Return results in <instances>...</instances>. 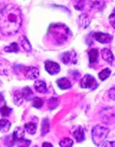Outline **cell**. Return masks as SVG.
<instances>
[{
  "label": "cell",
  "instance_id": "5",
  "mask_svg": "<svg viewBox=\"0 0 115 147\" xmlns=\"http://www.w3.org/2000/svg\"><path fill=\"white\" fill-rule=\"evenodd\" d=\"M61 60H62L63 63L65 64V65L76 63V61H77L76 53L73 51L63 53L62 56H61Z\"/></svg>",
  "mask_w": 115,
  "mask_h": 147
},
{
  "label": "cell",
  "instance_id": "25",
  "mask_svg": "<svg viewBox=\"0 0 115 147\" xmlns=\"http://www.w3.org/2000/svg\"><path fill=\"white\" fill-rule=\"evenodd\" d=\"M73 145V142L70 138H64L60 142V146L61 147H72Z\"/></svg>",
  "mask_w": 115,
  "mask_h": 147
},
{
  "label": "cell",
  "instance_id": "23",
  "mask_svg": "<svg viewBox=\"0 0 115 147\" xmlns=\"http://www.w3.org/2000/svg\"><path fill=\"white\" fill-rule=\"evenodd\" d=\"M23 96L21 94V92L20 91H16L14 93L13 96V100H14V103L17 105H21L23 103Z\"/></svg>",
  "mask_w": 115,
  "mask_h": 147
},
{
  "label": "cell",
  "instance_id": "32",
  "mask_svg": "<svg viewBox=\"0 0 115 147\" xmlns=\"http://www.w3.org/2000/svg\"><path fill=\"white\" fill-rule=\"evenodd\" d=\"M58 105V100L56 98H52L48 100V106L50 107V109H54Z\"/></svg>",
  "mask_w": 115,
  "mask_h": 147
},
{
  "label": "cell",
  "instance_id": "16",
  "mask_svg": "<svg viewBox=\"0 0 115 147\" xmlns=\"http://www.w3.org/2000/svg\"><path fill=\"white\" fill-rule=\"evenodd\" d=\"M89 56V61L90 63H95L98 60V57H99V53H98V50L95 48H92L89 51L88 53Z\"/></svg>",
  "mask_w": 115,
  "mask_h": 147
},
{
  "label": "cell",
  "instance_id": "7",
  "mask_svg": "<svg viewBox=\"0 0 115 147\" xmlns=\"http://www.w3.org/2000/svg\"><path fill=\"white\" fill-rule=\"evenodd\" d=\"M24 74L25 77L28 79H36L39 76V70L36 67L30 66L25 69Z\"/></svg>",
  "mask_w": 115,
  "mask_h": 147
},
{
  "label": "cell",
  "instance_id": "9",
  "mask_svg": "<svg viewBox=\"0 0 115 147\" xmlns=\"http://www.w3.org/2000/svg\"><path fill=\"white\" fill-rule=\"evenodd\" d=\"M72 133H73V137L75 138L77 142L80 143V142H83L85 140V133H84L83 128L82 127H76Z\"/></svg>",
  "mask_w": 115,
  "mask_h": 147
},
{
  "label": "cell",
  "instance_id": "19",
  "mask_svg": "<svg viewBox=\"0 0 115 147\" xmlns=\"http://www.w3.org/2000/svg\"><path fill=\"white\" fill-rule=\"evenodd\" d=\"M21 46H22V47L24 48V50H25L26 52H28V53L31 52L32 46L26 37H25V36L22 37V38H21Z\"/></svg>",
  "mask_w": 115,
  "mask_h": 147
},
{
  "label": "cell",
  "instance_id": "13",
  "mask_svg": "<svg viewBox=\"0 0 115 147\" xmlns=\"http://www.w3.org/2000/svg\"><path fill=\"white\" fill-rule=\"evenodd\" d=\"M89 4L95 10H102L105 7V0H90Z\"/></svg>",
  "mask_w": 115,
  "mask_h": 147
},
{
  "label": "cell",
  "instance_id": "3",
  "mask_svg": "<svg viewBox=\"0 0 115 147\" xmlns=\"http://www.w3.org/2000/svg\"><path fill=\"white\" fill-rule=\"evenodd\" d=\"M109 133H110V129L107 127L101 126V125L95 126L91 131V137L95 145L100 146L105 142Z\"/></svg>",
  "mask_w": 115,
  "mask_h": 147
},
{
  "label": "cell",
  "instance_id": "21",
  "mask_svg": "<svg viewBox=\"0 0 115 147\" xmlns=\"http://www.w3.org/2000/svg\"><path fill=\"white\" fill-rule=\"evenodd\" d=\"M25 128L30 134L34 135L37 130V125L36 123H33V122H30V123H27L25 124Z\"/></svg>",
  "mask_w": 115,
  "mask_h": 147
},
{
  "label": "cell",
  "instance_id": "27",
  "mask_svg": "<svg viewBox=\"0 0 115 147\" xmlns=\"http://www.w3.org/2000/svg\"><path fill=\"white\" fill-rule=\"evenodd\" d=\"M74 3V7L75 9L79 11H82L84 8L85 6V3L87 0H73Z\"/></svg>",
  "mask_w": 115,
  "mask_h": 147
},
{
  "label": "cell",
  "instance_id": "35",
  "mask_svg": "<svg viewBox=\"0 0 115 147\" xmlns=\"http://www.w3.org/2000/svg\"><path fill=\"white\" fill-rule=\"evenodd\" d=\"M109 96H110V97L111 98V100H114V88H112L109 91Z\"/></svg>",
  "mask_w": 115,
  "mask_h": 147
},
{
  "label": "cell",
  "instance_id": "18",
  "mask_svg": "<svg viewBox=\"0 0 115 147\" xmlns=\"http://www.w3.org/2000/svg\"><path fill=\"white\" fill-rule=\"evenodd\" d=\"M79 26L83 29H86L88 26L89 24H90V19H89L88 16H87V14H83L79 16Z\"/></svg>",
  "mask_w": 115,
  "mask_h": 147
},
{
  "label": "cell",
  "instance_id": "2",
  "mask_svg": "<svg viewBox=\"0 0 115 147\" xmlns=\"http://www.w3.org/2000/svg\"><path fill=\"white\" fill-rule=\"evenodd\" d=\"M49 33L58 44H62L68 40L69 30L63 24H54L49 29Z\"/></svg>",
  "mask_w": 115,
  "mask_h": 147
},
{
  "label": "cell",
  "instance_id": "10",
  "mask_svg": "<svg viewBox=\"0 0 115 147\" xmlns=\"http://www.w3.org/2000/svg\"><path fill=\"white\" fill-rule=\"evenodd\" d=\"M11 68V64L7 60L0 58V74L2 75L8 74L10 72Z\"/></svg>",
  "mask_w": 115,
  "mask_h": 147
},
{
  "label": "cell",
  "instance_id": "28",
  "mask_svg": "<svg viewBox=\"0 0 115 147\" xmlns=\"http://www.w3.org/2000/svg\"><path fill=\"white\" fill-rule=\"evenodd\" d=\"M11 111H12V110L11 108H9V107L6 106V105L2 106L0 108V114H1V115L3 116V117H7V116L10 115Z\"/></svg>",
  "mask_w": 115,
  "mask_h": 147
},
{
  "label": "cell",
  "instance_id": "12",
  "mask_svg": "<svg viewBox=\"0 0 115 147\" xmlns=\"http://www.w3.org/2000/svg\"><path fill=\"white\" fill-rule=\"evenodd\" d=\"M34 88L37 92L40 93H46L47 92V84L42 80H36L34 82Z\"/></svg>",
  "mask_w": 115,
  "mask_h": 147
},
{
  "label": "cell",
  "instance_id": "31",
  "mask_svg": "<svg viewBox=\"0 0 115 147\" xmlns=\"http://www.w3.org/2000/svg\"><path fill=\"white\" fill-rule=\"evenodd\" d=\"M15 141L13 139L12 135H9V136H7L5 137V140H4V143H5L6 146H13L14 144H15Z\"/></svg>",
  "mask_w": 115,
  "mask_h": 147
},
{
  "label": "cell",
  "instance_id": "33",
  "mask_svg": "<svg viewBox=\"0 0 115 147\" xmlns=\"http://www.w3.org/2000/svg\"><path fill=\"white\" fill-rule=\"evenodd\" d=\"M101 147H114V142L106 141L101 144Z\"/></svg>",
  "mask_w": 115,
  "mask_h": 147
},
{
  "label": "cell",
  "instance_id": "15",
  "mask_svg": "<svg viewBox=\"0 0 115 147\" xmlns=\"http://www.w3.org/2000/svg\"><path fill=\"white\" fill-rule=\"evenodd\" d=\"M12 137H13V139L15 142H18L19 140H21L22 138H24V136H25V130L22 128V127H16V129L14 130V132L11 134Z\"/></svg>",
  "mask_w": 115,
  "mask_h": 147
},
{
  "label": "cell",
  "instance_id": "26",
  "mask_svg": "<svg viewBox=\"0 0 115 147\" xmlns=\"http://www.w3.org/2000/svg\"><path fill=\"white\" fill-rule=\"evenodd\" d=\"M110 74H111V70H110V69H104L103 70H101L99 73L100 79L102 80V81H104V80H105L107 78L110 77Z\"/></svg>",
  "mask_w": 115,
  "mask_h": 147
},
{
  "label": "cell",
  "instance_id": "11",
  "mask_svg": "<svg viewBox=\"0 0 115 147\" xmlns=\"http://www.w3.org/2000/svg\"><path fill=\"white\" fill-rule=\"evenodd\" d=\"M101 56H102V58L105 60L106 62H108L110 65L113 64L114 58L113 53L110 51V49H108V48L102 49V51H101Z\"/></svg>",
  "mask_w": 115,
  "mask_h": 147
},
{
  "label": "cell",
  "instance_id": "4",
  "mask_svg": "<svg viewBox=\"0 0 115 147\" xmlns=\"http://www.w3.org/2000/svg\"><path fill=\"white\" fill-rule=\"evenodd\" d=\"M80 85L83 88H94L95 85H97V84L93 76L90 74H86L81 80Z\"/></svg>",
  "mask_w": 115,
  "mask_h": 147
},
{
  "label": "cell",
  "instance_id": "8",
  "mask_svg": "<svg viewBox=\"0 0 115 147\" xmlns=\"http://www.w3.org/2000/svg\"><path fill=\"white\" fill-rule=\"evenodd\" d=\"M93 38L97 42H100V43H108L113 39V37L111 36L110 34L101 33V32L95 33L93 34Z\"/></svg>",
  "mask_w": 115,
  "mask_h": 147
},
{
  "label": "cell",
  "instance_id": "6",
  "mask_svg": "<svg viewBox=\"0 0 115 147\" xmlns=\"http://www.w3.org/2000/svg\"><path fill=\"white\" fill-rule=\"evenodd\" d=\"M45 69L48 73L52 75L56 74L60 72L61 67L56 62H54L52 61H47L45 62Z\"/></svg>",
  "mask_w": 115,
  "mask_h": 147
},
{
  "label": "cell",
  "instance_id": "34",
  "mask_svg": "<svg viewBox=\"0 0 115 147\" xmlns=\"http://www.w3.org/2000/svg\"><path fill=\"white\" fill-rule=\"evenodd\" d=\"M114 13H112L111 15L110 16V17H109V20H110V23L111 24V26L114 27V28H115V19H114Z\"/></svg>",
  "mask_w": 115,
  "mask_h": 147
},
{
  "label": "cell",
  "instance_id": "1",
  "mask_svg": "<svg viewBox=\"0 0 115 147\" xmlns=\"http://www.w3.org/2000/svg\"><path fill=\"white\" fill-rule=\"evenodd\" d=\"M22 24V15L16 5L8 4L0 11V32L6 36L14 35Z\"/></svg>",
  "mask_w": 115,
  "mask_h": 147
},
{
  "label": "cell",
  "instance_id": "24",
  "mask_svg": "<svg viewBox=\"0 0 115 147\" xmlns=\"http://www.w3.org/2000/svg\"><path fill=\"white\" fill-rule=\"evenodd\" d=\"M6 53H17L19 51V46L16 42H12L9 46L4 47Z\"/></svg>",
  "mask_w": 115,
  "mask_h": 147
},
{
  "label": "cell",
  "instance_id": "37",
  "mask_svg": "<svg viewBox=\"0 0 115 147\" xmlns=\"http://www.w3.org/2000/svg\"><path fill=\"white\" fill-rule=\"evenodd\" d=\"M3 100H4V96H3V94L0 93V104L3 101Z\"/></svg>",
  "mask_w": 115,
  "mask_h": 147
},
{
  "label": "cell",
  "instance_id": "29",
  "mask_svg": "<svg viewBox=\"0 0 115 147\" xmlns=\"http://www.w3.org/2000/svg\"><path fill=\"white\" fill-rule=\"evenodd\" d=\"M43 105V100L39 97H34L33 99V106L37 109H40Z\"/></svg>",
  "mask_w": 115,
  "mask_h": 147
},
{
  "label": "cell",
  "instance_id": "22",
  "mask_svg": "<svg viewBox=\"0 0 115 147\" xmlns=\"http://www.w3.org/2000/svg\"><path fill=\"white\" fill-rule=\"evenodd\" d=\"M50 131V123L47 119H44L42 122V127H41V132L42 136H45L48 131Z\"/></svg>",
  "mask_w": 115,
  "mask_h": 147
},
{
  "label": "cell",
  "instance_id": "30",
  "mask_svg": "<svg viewBox=\"0 0 115 147\" xmlns=\"http://www.w3.org/2000/svg\"><path fill=\"white\" fill-rule=\"evenodd\" d=\"M16 142H17V146L18 147H29L31 144V142L30 140L24 139V138H22Z\"/></svg>",
  "mask_w": 115,
  "mask_h": 147
},
{
  "label": "cell",
  "instance_id": "20",
  "mask_svg": "<svg viewBox=\"0 0 115 147\" xmlns=\"http://www.w3.org/2000/svg\"><path fill=\"white\" fill-rule=\"evenodd\" d=\"M21 94H22L23 98L27 100H31L32 98H33V92H32V90L30 89V88H28V87H26V88H24L22 89V91H21Z\"/></svg>",
  "mask_w": 115,
  "mask_h": 147
},
{
  "label": "cell",
  "instance_id": "36",
  "mask_svg": "<svg viewBox=\"0 0 115 147\" xmlns=\"http://www.w3.org/2000/svg\"><path fill=\"white\" fill-rule=\"evenodd\" d=\"M42 147H53V146L49 142H44V143H42Z\"/></svg>",
  "mask_w": 115,
  "mask_h": 147
},
{
  "label": "cell",
  "instance_id": "17",
  "mask_svg": "<svg viewBox=\"0 0 115 147\" xmlns=\"http://www.w3.org/2000/svg\"><path fill=\"white\" fill-rule=\"evenodd\" d=\"M11 123L10 121L7 119H3L0 120V131L1 132H7L11 128Z\"/></svg>",
  "mask_w": 115,
  "mask_h": 147
},
{
  "label": "cell",
  "instance_id": "14",
  "mask_svg": "<svg viewBox=\"0 0 115 147\" xmlns=\"http://www.w3.org/2000/svg\"><path fill=\"white\" fill-rule=\"evenodd\" d=\"M56 84H57L58 87L61 89L63 90L69 89L71 87V84H70L69 80L68 79H66V78H61V79H58Z\"/></svg>",
  "mask_w": 115,
  "mask_h": 147
}]
</instances>
